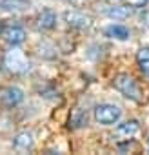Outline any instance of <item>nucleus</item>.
Wrapping results in <instances>:
<instances>
[{
    "instance_id": "ddd939ff",
    "label": "nucleus",
    "mask_w": 149,
    "mask_h": 155,
    "mask_svg": "<svg viewBox=\"0 0 149 155\" xmlns=\"http://www.w3.org/2000/svg\"><path fill=\"white\" fill-rule=\"evenodd\" d=\"M129 8H111V9H107V15L109 17H113V18H125V17H129Z\"/></svg>"
},
{
    "instance_id": "423d86ee",
    "label": "nucleus",
    "mask_w": 149,
    "mask_h": 155,
    "mask_svg": "<svg viewBox=\"0 0 149 155\" xmlns=\"http://www.w3.org/2000/svg\"><path fill=\"white\" fill-rule=\"evenodd\" d=\"M2 37L6 38V42H9L11 46H18L26 40V31L20 28V26H15V24H9L4 28L2 31Z\"/></svg>"
},
{
    "instance_id": "9b49d317",
    "label": "nucleus",
    "mask_w": 149,
    "mask_h": 155,
    "mask_svg": "<svg viewBox=\"0 0 149 155\" xmlns=\"http://www.w3.org/2000/svg\"><path fill=\"white\" fill-rule=\"evenodd\" d=\"M84 124H87V113L82 108H74L69 119V126L71 128H82Z\"/></svg>"
},
{
    "instance_id": "dca6fc26",
    "label": "nucleus",
    "mask_w": 149,
    "mask_h": 155,
    "mask_svg": "<svg viewBox=\"0 0 149 155\" xmlns=\"http://www.w3.org/2000/svg\"><path fill=\"white\" fill-rule=\"evenodd\" d=\"M144 22H145V26L149 28V11H145V13H144Z\"/></svg>"
},
{
    "instance_id": "20e7f679",
    "label": "nucleus",
    "mask_w": 149,
    "mask_h": 155,
    "mask_svg": "<svg viewBox=\"0 0 149 155\" xmlns=\"http://www.w3.org/2000/svg\"><path fill=\"white\" fill-rule=\"evenodd\" d=\"M24 101V93L18 88H6L0 93V102H2L6 108H15Z\"/></svg>"
},
{
    "instance_id": "f3484780",
    "label": "nucleus",
    "mask_w": 149,
    "mask_h": 155,
    "mask_svg": "<svg viewBox=\"0 0 149 155\" xmlns=\"http://www.w3.org/2000/svg\"><path fill=\"white\" fill-rule=\"evenodd\" d=\"M109 2H116V0H109Z\"/></svg>"
},
{
    "instance_id": "4468645a",
    "label": "nucleus",
    "mask_w": 149,
    "mask_h": 155,
    "mask_svg": "<svg viewBox=\"0 0 149 155\" xmlns=\"http://www.w3.org/2000/svg\"><path fill=\"white\" fill-rule=\"evenodd\" d=\"M4 9H24L26 8V0H4Z\"/></svg>"
},
{
    "instance_id": "1a4fd4ad",
    "label": "nucleus",
    "mask_w": 149,
    "mask_h": 155,
    "mask_svg": "<svg viewBox=\"0 0 149 155\" xmlns=\"http://www.w3.org/2000/svg\"><path fill=\"white\" fill-rule=\"evenodd\" d=\"M13 146H15L17 150H20V151H27V150H31V148H33V135H31L29 131H22V133H18V135L15 137V140H13Z\"/></svg>"
},
{
    "instance_id": "a211bd4d",
    "label": "nucleus",
    "mask_w": 149,
    "mask_h": 155,
    "mask_svg": "<svg viewBox=\"0 0 149 155\" xmlns=\"http://www.w3.org/2000/svg\"><path fill=\"white\" fill-rule=\"evenodd\" d=\"M0 33H2V26H0Z\"/></svg>"
},
{
    "instance_id": "f03ea898",
    "label": "nucleus",
    "mask_w": 149,
    "mask_h": 155,
    "mask_svg": "<svg viewBox=\"0 0 149 155\" xmlns=\"http://www.w3.org/2000/svg\"><path fill=\"white\" fill-rule=\"evenodd\" d=\"M4 64H6L8 71H11V73H15V75H22V73H26V71L29 69V60H27V57L24 55V51H20V49H17V48L9 49V51L4 55Z\"/></svg>"
},
{
    "instance_id": "39448f33",
    "label": "nucleus",
    "mask_w": 149,
    "mask_h": 155,
    "mask_svg": "<svg viewBox=\"0 0 149 155\" xmlns=\"http://www.w3.org/2000/svg\"><path fill=\"white\" fill-rule=\"evenodd\" d=\"M64 18L67 22V26H71L74 29H87L91 26V18L80 11H67L64 15Z\"/></svg>"
},
{
    "instance_id": "f257e3e1",
    "label": "nucleus",
    "mask_w": 149,
    "mask_h": 155,
    "mask_svg": "<svg viewBox=\"0 0 149 155\" xmlns=\"http://www.w3.org/2000/svg\"><path fill=\"white\" fill-rule=\"evenodd\" d=\"M113 86H115L122 95H125L127 99H131V101H135V102H140V101H142V97H140V88L136 86L135 79H133V77H129L127 73L116 75L115 81H113Z\"/></svg>"
},
{
    "instance_id": "6e6552de",
    "label": "nucleus",
    "mask_w": 149,
    "mask_h": 155,
    "mask_svg": "<svg viewBox=\"0 0 149 155\" xmlns=\"http://www.w3.org/2000/svg\"><path fill=\"white\" fill-rule=\"evenodd\" d=\"M56 24V17L51 9H44L38 17H36V26L40 29H53Z\"/></svg>"
},
{
    "instance_id": "7ed1b4c3",
    "label": "nucleus",
    "mask_w": 149,
    "mask_h": 155,
    "mask_svg": "<svg viewBox=\"0 0 149 155\" xmlns=\"http://www.w3.org/2000/svg\"><path fill=\"white\" fill-rule=\"evenodd\" d=\"M120 115H122L120 108L113 106V104H100L95 110V119L100 124H115L120 119Z\"/></svg>"
},
{
    "instance_id": "2eb2a0df",
    "label": "nucleus",
    "mask_w": 149,
    "mask_h": 155,
    "mask_svg": "<svg viewBox=\"0 0 149 155\" xmlns=\"http://www.w3.org/2000/svg\"><path fill=\"white\" fill-rule=\"evenodd\" d=\"M124 2H125V6H129V8H144L147 0H124Z\"/></svg>"
},
{
    "instance_id": "9d476101",
    "label": "nucleus",
    "mask_w": 149,
    "mask_h": 155,
    "mask_svg": "<svg viewBox=\"0 0 149 155\" xmlns=\"http://www.w3.org/2000/svg\"><path fill=\"white\" fill-rule=\"evenodd\" d=\"M106 35L111 37V38H118V40H127L129 38V29L125 26H118V24H113L109 28H106Z\"/></svg>"
},
{
    "instance_id": "0eeeda50",
    "label": "nucleus",
    "mask_w": 149,
    "mask_h": 155,
    "mask_svg": "<svg viewBox=\"0 0 149 155\" xmlns=\"http://www.w3.org/2000/svg\"><path fill=\"white\" fill-rule=\"evenodd\" d=\"M138 131V122L136 120H127L124 124H118V128L115 130V137L118 140H131V137Z\"/></svg>"
},
{
    "instance_id": "f8f14e48",
    "label": "nucleus",
    "mask_w": 149,
    "mask_h": 155,
    "mask_svg": "<svg viewBox=\"0 0 149 155\" xmlns=\"http://www.w3.org/2000/svg\"><path fill=\"white\" fill-rule=\"evenodd\" d=\"M136 60H138V66H140L142 73H145L149 77V48H142L136 53Z\"/></svg>"
}]
</instances>
